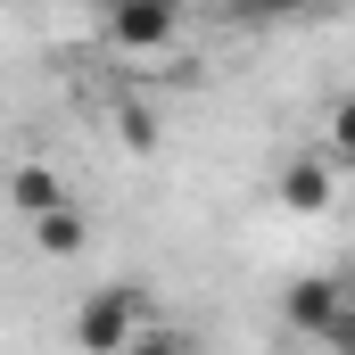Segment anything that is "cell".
Returning <instances> with one entry per match:
<instances>
[{
  "label": "cell",
  "instance_id": "6da1fadb",
  "mask_svg": "<svg viewBox=\"0 0 355 355\" xmlns=\"http://www.w3.org/2000/svg\"><path fill=\"white\" fill-rule=\"evenodd\" d=\"M141 331H149L141 281H107V289H91L83 306H75V347H83V355H124Z\"/></svg>",
  "mask_w": 355,
  "mask_h": 355
},
{
  "label": "cell",
  "instance_id": "7a4b0ae2",
  "mask_svg": "<svg viewBox=\"0 0 355 355\" xmlns=\"http://www.w3.org/2000/svg\"><path fill=\"white\" fill-rule=\"evenodd\" d=\"M347 314V272H306V281H289L281 289V322L297 331V339H314L322 347V331Z\"/></svg>",
  "mask_w": 355,
  "mask_h": 355
},
{
  "label": "cell",
  "instance_id": "3957f363",
  "mask_svg": "<svg viewBox=\"0 0 355 355\" xmlns=\"http://www.w3.org/2000/svg\"><path fill=\"white\" fill-rule=\"evenodd\" d=\"M174 33H182V0H107V42H116V50L149 58V50H166Z\"/></svg>",
  "mask_w": 355,
  "mask_h": 355
},
{
  "label": "cell",
  "instance_id": "277c9868",
  "mask_svg": "<svg viewBox=\"0 0 355 355\" xmlns=\"http://www.w3.org/2000/svg\"><path fill=\"white\" fill-rule=\"evenodd\" d=\"M8 207H17L25 223H42V215L75 207V190H67V174H50V166L33 157V166H17V174H8Z\"/></svg>",
  "mask_w": 355,
  "mask_h": 355
},
{
  "label": "cell",
  "instance_id": "5b68a950",
  "mask_svg": "<svg viewBox=\"0 0 355 355\" xmlns=\"http://www.w3.org/2000/svg\"><path fill=\"white\" fill-rule=\"evenodd\" d=\"M331 190H339V157H297L289 174L272 182V198H281L289 215H314V207H331Z\"/></svg>",
  "mask_w": 355,
  "mask_h": 355
},
{
  "label": "cell",
  "instance_id": "8992f818",
  "mask_svg": "<svg viewBox=\"0 0 355 355\" xmlns=\"http://www.w3.org/2000/svg\"><path fill=\"white\" fill-rule=\"evenodd\" d=\"M83 240H91L83 207H58V215H42V223H33V248H42V257H83Z\"/></svg>",
  "mask_w": 355,
  "mask_h": 355
},
{
  "label": "cell",
  "instance_id": "52a82bcc",
  "mask_svg": "<svg viewBox=\"0 0 355 355\" xmlns=\"http://www.w3.org/2000/svg\"><path fill=\"white\" fill-rule=\"evenodd\" d=\"M116 141H124V149H157V141H166V132H157V107L124 99V107H116Z\"/></svg>",
  "mask_w": 355,
  "mask_h": 355
},
{
  "label": "cell",
  "instance_id": "ba28073f",
  "mask_svg": "<svg viewBox=\"0 0 355 355\" xmlns=\"http://www.w3.org/2000/svg\"><path fill=\"white\" fill-rule=\"evenodd\" d=\"M322 132H331V157H347V166H355V91L322 107Z\"/></svg>",
  "mask_w": 355,
  "mask_h": 355
},
{
  "label": "cell",
  "instance_id": "9c48e42d",
  "mask_svg": "<svg viewBox=\"0 0 355 355\" xmlns=\"http://www.w3.org/2000/svg\"><path fill=\"white\" fill-rule=\"evenodd\" d=\"M124 355H198V347H190L182 331H141V339H132Z\"/></svg>",
  "mask_w": 355,
  "mask_h": 355
},
{
  "label": "cell",
  "instance_id": "30bf717a",
  "mask_svg": "<svg viewBox=\"0 0 355 355\" xmlns=\"http://www.w3.org/2000/svg\"><path fill=\"white\" fill-rule=\"evenodd\" d=\"M322 0H232V17H306Z\"/></svg>",
  "mask_w": 355,
  "mask_h": 355
},
{
  "label": "cell",
  "instance_id": "8fae6325",
  "mask_svg": "<svg viewBox=\"0 0 355 355\" xmlns=\"http://www.w3.org/2000/svg\"><path fill=\"white\" fill-rule=\"evenodd\" d=\"M322 347H331V355H355V306L331 322V331H322Z\"/></svg>",
  "mask_w": 355,
  "mask_h": 355
},
{
  "label": "cell",
  "instance_id": "7c38bea8",
  "mask_svg": "<svg viewBox=\"0 0 355 355\" xmlns=\"http://www.w3.org/2000/svg\"><path fill=\"white\" fill-rule=\"evenodd\" d=\"M339 272H347V306H355V265H339Z\"/></svg>",
  "mask_w": 355,
  "mask_h": 355
}]
</instances>
